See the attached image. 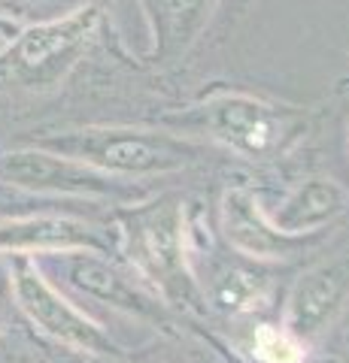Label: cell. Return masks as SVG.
<instances>
[{"label":"cell","mask_w":349,"mask_h":363,"mask_svg":"<svg viewBox=\"0 0 349 363\" xmlns=\"http://www.w3.org/2000/svg\"><path fill=\"white\" fill-rule=\"evenodd\" d=\"M31 145L67 155L112 179H155L188 169L207 155L198 140L159 128H76L43 133Z\"/></svg>","instance_id":"1"},{"label":"cell","mask_w":349,"mask_h":363,"mask_svg":"<svg viewBox=\"0 0 349 363\" xmlns=\"http://www.w3.org/2000/svg\"><path fill=\"white\" fill-rule=\"evenodd\" d=\"M176 121L210 136L243 161L283 157L307 130V116L301 109L246 91H219Z\"/></svg>","instance_id":"2"},{"label":"cell","mask_w":349,"mask_h":363,"mask_svg":"<svg viewBox=\"0 0 349 363\" xmlns=\"http://www.w3.org/2000/svg\"><path fill=\"white\" fill-rule=\"evenodd\" d=\"M122 233L128 240L131 264L159 288L167 303H200V285L188 260V224L183 200L161 197L152 206L131 209L122 221Z\"/></svg>","instance_id":"3"},{"label":"cell","mask_w":349,"mask_h":363,"mask_svg":"<svg viewBox=\"0 0 349 363\" xmlns=\"http://www.w3.org/2000/svg\"><path fill=\"white\" fill-rule=\"evenodd\" d=\"M97 21V6H82L64 18L25 28L0 52V94L4 91H49L61 85L88 52Z\"/></svg>","instance_id":"4"},{"label":"cell","mask_w":349,"mask_h":363,"mask_svg":"<svg viewBox=\"0 0 349 363\" xmlns=\"http://www.w3.org/2000/svg\"><path fill=\"white\" fill-rule=\"evenodd\" d=\"M13 306L37 327L43 336L55 339L67 348L85 351V354H119V345L95 318H88L80 306L70 303L64 294L46 279L37 260L28 255H13L6 276Z\"/></svg>","instance_id":"5"},{"label":"cell","mask_w":349,"mask_h":363,"mask_svg":"<svg viewBox=\"0 0 349 363\" xmlns=\"http://www.w3.org/2000/svg\"><path fill=\"white\" fill-rule=\"evenodd\" d=\"M0 182H9V185L25 191H37V194H70L88 200L128 194L125 182L100 173V169L82 161H73L67 155L46 152L40 145L0 152Z\"/></svg>","instance_id":"6"},{"label":"cell","mask_w":349,"mask_h":363,"mask_svg":"<svg viewBox=\"0 0 349 363\" xmlns=\"http://www.w3.org/2000/svg\"><path fill=\"white\" fill-rule=\"evenodd\" d=\"M219 227L234 252L252 260H289L316 236H289L270 221L262 197L249 185H231L219 203Z\"/></svg>","instance_id":"7"},{"label":"cell","mask_w":349,"mask_h":363,"mask_svg":"<svg viewBox=\"0 0 349 363\" xmlns=\"http://www.w3.org/2000/svg\"><path fill=\"white\" fill-rule=\"evenodd\" d=\"M349 306V252L310 267L286 300L283 327L301 342L319 339Z\"/></svg>","instance_id":"8"},{"label":"cell","mask_w":349,"mask_h":363,"mask_svg":"<svg viewBox=\"0 0 349 363\" xmlns=\"http://www.w3.org/2000/svg\"><path fill=\"white\" fill-rule=\"evenodd\" d=\"M95 252L109 257V240L88 221L70 215L0 218V255H70Z\"/></svg>","instance_id":"9"},{"label":"cell","mask_w":349,"mask_h":363,"mask_svg":"<svg viewBox=\"0 0 349 363\" xmlns=\"http://www.w3.org/2000/svg\"><path fill=\"white\" fill-rule=\"evenodd\" d=\"M264 209L289 236H319L349 209V191L331 176H310Z\"/></svg>","instance_id":"10"},{"label":"cell","mask_w":349,"mask_h":363,"mask_svg":"<svg viewBox=\"0 0 349 363\" xmlns=\"http://www.w3.org/2000/svg\"><path fill=\"white\" fill-rule=\"evenodd\" d=\"M67 285L92 300H100L119 312L128 315H149L155 309L152 297L146 294L137 281L128 279L116 264H109L107 255L95 252H70L61 260Z\"/></svg>","instance_id":"11"},{"label":"cell","mask_w":349,"mask_h":363,"mask_svg":"<svg viewBox=\"0 0 349 363\" xmlns=\"http://www.w3.org/2000/svg\"><path fill=\"white\" fill-rule=\"evenodd\" d=\"M219 0H143L161 61L186 58L207 30Z\"/></svg>","instance_id":"12"},{"label":"cell","mask_w":349,"mask_h":363,"mask_svg":"<svg viewBox=\"0 0 349 363\" xmlns=\"http://www.w3.org/2000/svg\"><path fill=\"white\" fill-rule=\"evenodd\" d=\"M243 354L252 363H304L307 360V342L276 324H255L240 342Z\"/></svg>","instance_id":"13"},{"label":"cell","mask_w":349,"mask_h":363,"mask_svg":"<svg viewBox=\"0 0 349 363\" xmlns=\"http://www.w3.org/2000/svg\"><path fill=\"white\" fill-rule=\"evenodd\" d=\"M264 297V279L252 272H228L216 281V303L228 312H249Z\"/></svg>","instance_id":"14"},{"label":"cell","mask_w":349,"mask_h":363,"mask_svg":"<svg viewBox=\"0 0 349 363\" xmlns=\"http://www.w3.org/2000/svg\"><path fill=\"white\" fill-rule=\"evenodd\" d=\"M9 309H13V294L6 281H0V336L9 330Z\"/></svg>","instance_id":"15"},{"label":"cell","mask_w":349,"mask_h":363,"mask_svg":"<svg viewBox=\"0 0 349 363\" xmlns=\"http://www.w3.org/2000/svg\"><path fill=\"white\" fill-rule=\"evenodd\" d=\"M0 363H16L13 348H9V342H4V336H0Z\"/></svg>","instance_id":"16"},{"label":"cell","mask_w":349,"mask_h":363,"mask_svg":"<svg viewBox=\"0 0 349 363\" xmlns=\"http://www.w3.org/2000/svg\"><path fill=\"white\" fill-rule=\"evenodd\" d=\"M343 100H346V143H349V85L343 91Z\"/></svg>","instance_id":"17"}]
</instances>
